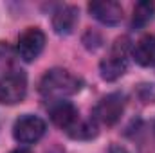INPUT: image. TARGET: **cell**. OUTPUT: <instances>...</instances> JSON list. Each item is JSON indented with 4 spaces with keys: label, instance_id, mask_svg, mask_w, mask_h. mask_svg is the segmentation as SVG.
<instances>
[{
    "label": "cell",
    "instance_id": "cell-12",
    "mask_svg": "<svg viewBox=\"0 0 155 153\" xmlns=\"http://www.w3.org/2000/svg\"><path fill=\"white\" fill-rule=\"evenodd\" d=\"M110 153H128V151H126L123 146H112V148H110Z\"/></svg>",
    "mask_w": 155,
    "mask_h": 153
},
{
    "label": "cell",
    "instance_id": "cell-2",
    "mask_svg": "<svg viewBox=\"0 0 155 153\" xmlns=\"http://www.w3.org/2000/svg\"><path fill=\"white\" fill-rule=\"evenodd\" d=\"M128 49H130V40L126 36L117 38L112 45L108 56L99 63V72L101 77L107 81H116L126 72L128 65Z\"/></svg>",
    "mask_w": 155,
    "mask_h": 153
},
{
    "label": "cell",
    "instance_id": "cell-13",
    "mask_svg": "<svg viewBox=\"0 0 155 153\" xmlns=\"http://www.w3.org/2000/svg\"><path fill=\"white\" fill-rule=\"evenodd\" d=\"M11 153H31V151L25 150V148H18V150H15V151H11Z\"/></svg>",
    "mask_w": 155,
    "mask_h": 153
},
{
    "label": "cell",
    "instance_id": "cell-4",
    "mask_svg": "<svg viewBox=\"0 0 155 153\" xmlns=\"http://www.w3.org/2000/svg\"><path fill=\"white\" fill-rule=\"evenodd\" d=\"M45 130H47V126L41 117L25 114L16 119V122L13 126V137L20 144H35L36 141L43 137Z\"/></svg>",
    "mask_w": 155,
    "mask_h": 153
},
{
    "label": "cell",
    "instance_id": "cell-7",
    "mask_svg": "<svg viewBox=\"0 0 155 153\" xmlns=\"http://www.w3.org/2000/svg\"><path fill=\"white\" fill-rule=\"evenodd\" d=\"M49 114H51L52 122H54L58 128L65 130L69 135L76 130V126L79 124V121H81L78 108L71 103V101H67V99H61V101H54V103H51V106H49Z\"/></svg>",
    "mask_w": 155,
    "mask_h": 153
},
{
    "label": "cell",
    "instance_id": "cell-11",
    "mask_svg": "<svg viewBox=\"0 0 155 153\" xmlns=\"http://www.w3.org/2000/svg\"><path fill=\"white\" fill-rule=\"evenodd\" d=\"M155 15V4L152 2H139L134 7V15H132V27L134 29H144Z\"/></svg>",
    "mask_w": 155,
    "mask_h": 153
},
{
    "label": "cell",
    "instance_id": "cell-9",
    "mask_svg": "<svg viewBox=\"0 0 155 153\" xmlns=\"http://www.w3.org/2000/svg\"><path fill=\"white\" fill-rule=\"evenodd\" d=\"M78 24V9L74 5H60L52 13V29L56 34L65 36L74 31Z\"/></svg>",
    "mask_w": 155,
    "mask_h": 153
},
{
    "label": "cell",
    "instance_id": "cell-1",
    "mask_svg": "<svg viewBox=\"0 0 155 153\" xmlns=\"http://www.w3.org/2000/svg\"><path fill=\"white\" fill-rule=\"evenodd\" d=\"M81 88V79L65 69H51L40 79V94L45 101L54 103L74 96Z\"/></svg>",
    "mask_w": 155,
    "mask_h": 153
},
{
    "label": "cell",
    "instance_id": "cell-10",
    "mask_svg": "<svg viewBox=\"0 0 155 153\" xmlns=\"http://www.w3.org/2000/svg\"><path fill=\"white\" fill-rule=\"evenodd\" d=\"M134 60L141 67H153L155 65V36L144 34L132 49Z\"/></svg>",
    "mask_w": 155,
    "mask_h": 153
},
{
    "label": "cell",
    "instance_id": "cell-3",
    "mask_svg": "<svg viewBox=\"0 0 155 153\" xmlns=\"http://www.w3.org/2000/svg\"><path fill=\"white\" fill-rule=\"evenodd\" d=\"M27 94V76L24 70L13 69L5 76L0 77V103L16 105L24 101Z\"/></svg>",
    "mask_w": 155,
    "mask_h": 153
},
{
    "label": "cell",
    "instance_id": "cell-5",
    "mask_svg": "<svg viewBox=\"0 0 155 153\" xmlns=\"http://www.w3.org/2000/svg\"><path fill=\"white\" fill-rule=\"evenodd\" d=\"M124 110V96L119 92H112L105 96L94 108V121H99L101 124L112 126L121 119Z\"/></svg>",
    "mask_w": 155,
    "mask_h": 153
},
{
    "label": "cell",
    "instance_id": "cell-8",
    "mask_svg": "<svg viewBox=\"0 0 155 153\" xmlns=\"http://www.w3.org/2000/svg\"><path fill=\"white\" fill-rule=\"evenodd\" d=\"M88 13L105 25H117L123 20V7L114 0H97L88 4Z\"/></svg>",
    "mask_w": 155,
    "mask_h": 153
},
{
    "label": "cell",
    "instance_id": "cell-6",
    "mask_svg": "<svg viewBox=\"0 0 155 153\" xmlns=\"http://www.w3.org/2000/svg\"><path fill=\"white\" fill-rule=\"evenodd\" d=\"M45 47V34L38 27H27L16 43V52L24 61H35Z\"/></svg>",
    "mask_w": 155,
    "mask_h": 153
}]
</instances>
